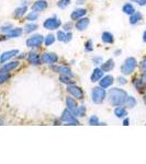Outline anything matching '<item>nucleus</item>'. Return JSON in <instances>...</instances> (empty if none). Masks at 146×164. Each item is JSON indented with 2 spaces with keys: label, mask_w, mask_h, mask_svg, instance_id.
<instances>
[{
  "label": "nucleus",
  "mask_w": 146,
  "mask_h": 164,
  "mask_svg": "<svg viewBox=\"0 0 146 164\" xmlns=\"http://www.w3.org/2000/svg\"><path fill=\"white\" fill-rule=\"evenodd\" d=\"M35 30H37V24H34V23L26 24V28H24V32L26 33H32Z\"/></svg>",
  "instance_id": "nucleus-28"
},
{
  "label": "nucleus",
  "mask_w": 146,
  "mask_h": 164,
  "mask_svg": "<svg viewBox=\"0 0 146 164\" xmlns=\"http://www.w3.org/2000/svg\"><path fill=\"white\" fill-rule=\"evenodd\" d=\"M92 63H93V65L95 66L102 64V57H100V56H96V57H93L92 58Z\"/></svg>",
  "instance_id": "nucleus-39"
},
{
  "label": "nucleus",
  "mask_w": 146,
  "mask_h": 164,
  "mask_svg": "<svg viewBox=\"0 0 146 164\" xmlns=\"http://www.w3.org/2000/svg\"><path fill=\"white\" fill-rule=\"evenodd\" d=\"M59 81H60V82H63V83L67 84V86H69V84H74V81L72 80V78H70V77L63 76V74H60V76H59Z\"/></svg>",
  "instance_id": "nucleus-29"
},
{
  "label": "nucleus",
  "mask_w": 146,
  "mask_h": 164,
  "mask_svg": "<svg viewBox=\"0 0 146 164\" xmlns=\"http://www.w3.org/2000/svg\"><path fill=\"white\" fill-rule=\"evenodd\" d=\"M114 66L115 65H114L113 59H108L107 61H104V63L101 64V69L103 70V72H109L113 69Z\"/></svg>",
  "instance_id": "nucleus-19"
},
{
  "label": "nucleus",
  "mask_w": 146,
  "mask_h": 164,
  "mask_svg": "<svg viewBox=\"0 0 146 164\" xmlns=\"http://www.w3.org/2000/svg\"><path fill=\"white\" fill-rule=\"evenodd\" d=\"M142 80H143V82L146 84V70L143 72V74H142Z\"/></svg>",
  "instance_id": "nucleus-45"
},
{
  "label": "nucleus",
  "mask_w": 146,
  "mask_h": 164,
  "mask_svg": "<svg viewBox=\"0 0 146 164\" xmlns=\"http://www.w3.org/2000/svg\"><path fill=\"white\" fill-rule=\"evenodd\" d=\"M66 106H67V109H69V111L76 116L77 109H78V107H77V103L74 99H72L70 96L66 97Z\"/></svg>",
  "instance_id": "nucleus-15"
},
{
  "label": "nucleus",
  "mask_w": 146,
  "mask_h": 164,
  "mask_svg": "<svg viewBox=\"0 0 146 164\" xmlns=\"http://www.w3.org/2000/svg\"><path fill=\"white\" fill-rule=\"evenodd\" d=\"M57 39L59 42H65L66 39V34L63 31H58L57 32Z\"/></svg>",
  "instance_id": "nucleus-37"
},
{
  "label": "nucleus",
  "mask_w": 146,
  "mask_h": 164,
  "mask_svg": "<svg viewBox=\"0 0 146 164\" xmlns=\"http://www.w3.org/2000/svg\"><path fill=\"white\" fill-rule=\"evenodd\" d=\"M141 20H142V14L139 13V12L135 11L134 13L130 16V24H132V25L137 24L139 21H141Z\"/></svg>",
  "instance_id": "nucleus-24"
},
{
  "label": "nucleus",
  "mask_w": 146,
  "mask_h": 164,
  "mask_svg": "<svg viewBox=\"0 0 146 164\" xmlns=\"http://www.w3.org/2000/svg\"><path fill=\"white\" fill-rule=\"evenodd\" d=\"M23 33V30L20 28H16V29H12L10 32L7 33V38H14V37H19L22 35Z\"/></svg>",
  "instance_id": "nucleus-22"
},
{
  "label": "nucleus",
  "mask_w": 146,
  "mask_h": 164,
  "mask_svg": "<svg viewBox=\"0 0 146 164\" xmlns=\"http://www.w3.org/2000/svg\"><path fill=\"white\" fill-rule=\"evenodd\" d=\"M113 82H114V78L111 74H107V76L102 77L99 81L100 86L103 89H107V88H109V86H111L112 84H113Z\"/></svg>",
  "instance_id": "nucleus-10"
},
{
  "label": "nucleus",
  "mask_w": 146,
  "mask_h": 164,
  "mask_svg": "<svg viewBox=\"0 0 146 164\" xmlns=\"http://www.w3.org/2000/svg\"><path fill=\"white\" fill-rule=\"evenodd\" d=\"M51 68L55 70L56 72H58L59 74L70 77V78H74V73H73L72 70H70L68 67H65V66H54V65H51Z\"/></svg>",
  "instance_id": "nucleus-8"
},
{
  "label": "nucleus",
  "mask_w": 146,
  "mask_h": 164,
  "mask_svg": "<svg viewBox=\"0 0 146 164\" xmlns=\"http://www.w3.org/2000/svg\"><path fill=\"white\" fill-rule=\"evenodd\" d=\"M136 66H137L136 59H135L134 57H129L124 60L123 65L121 66V72H122V74H124V76H129V74H131L134 71Z\"/></svg>",
  "instance_id": "nucleus-2"
},
{
  "label": "nucleus",
  "mask_w": 146,
  "mask_h": 164,
  "mask_svg": "<svg viewBox=\"0 0 146 164\" xmlns=\"http://www.w3.org/2000/svg\"><path fill=\"white\" fill-rule=\"evenodd\" d=\"M72 28H73V24L69 23V22H68V23H66V24H64V30H65V31H70V30H72Z\"/></svg>",
  "instance_id": "nucleus-41"
},
{
  "label": "nucleus",
  "mask_w": 146,
  "mask_h": 164,
  "mask_svg": "<svg viewBox=\"0 0 146 164\" xmlns=\"http://www.w3.org/2000/svg\"><path fill=\"white\" fill-rule=\"evenodd\" d=\"M43 42H44L43 36L41 34H35L26 39V46L29 48H37V47H41Z\"/></svg>",
  "instance_id": "nucleus-4"
},
{
  "label": "nucleus",
  "mask_w": 146,
  "mask_h": 164,
  "mask_svg": "<svg viewBox=\"0 0 146 164\" xmlns=\"http://www.w3.org/2000/svg\"><path fill=\"white\" fill-rule=\"evenodd\" d=\"M37 18H39V12H36V11L30 12V13L26 16V20L30 22H33V21H35V20H37Z\"/></svg>",
  "instance_id": "nucleus-31"
},
{
  "label": "nucleus",
  "mask_w": 146,
  "mask_h": 164,
  "mask_svg": "<svg viewBox=\"0 0 146 164\" xmlns=\"http://www.w3.org/2000/svg\"><path fill=\"white\" fill-rule=\"evenodd\" d=\"M89 125H91V126H97V125H100L101 122H100V120H99V118H98V116H96V115H92L90 118H89Z\"/></svg>",
  "instance_id": "nucleus-32"
},
{
  "label": "nucleus",
  "mask_w": 146,
  "mask_h": 164,
  "mask_svg": "<svg viewBox=\"0 0 146 164\" xmlns=\"http://www.w3.org/2000/svg\"><path fill=\"white\" fill-rule=\"evenodd\" d=\"M143 42L146 43V31H144V33H143Z\"/></svg>",
  "instance_id": "nucleus-47"
},
{
  "label": "nucleus",
  "mask_w": 146,
  "mask_h": 164,
  "mask_svg": "<svg viewBox=\"0 0 146 164\" xmlns=\"http://www.w3.org/2000/svg\"><path fill=\"white\" fill-rule=\"evenodd\" d=\"M67 91H68V93H70V94H72L74 97H76V99H78V100L83 99L82 90H81L80 88H78V86H74V84H69V86H67Z\"/></svg>",
  "instance_id": "nucleus-7"
},
{
  "label": "nucleus",
  "mask_w": 146,
  "mask_h": 164,
  "mask_svg": "<svg viewBox=\"0 0 146 164\" xmlns=\"http://www.w3.org/2000/svg\"><path fill=\"white\" fill-rule=\"evenodd\" d=\"M18 66H19L18 61H11V63H8V64H2V66L0 67V73H8L11 70L16 69Z\"/></svg>",
  "instance_id": "nucleus-11"
},
{
  "label": "nucleus",
  "mask_w": 146,
  "mask_h": 164,
  "mask_svg": "<svg viewBox=\"0 0 146 164\" xmlns=\"http://www.w3.org/2000/svg\"><path fill=\"white\" fill-rule=\"evenodd\" d=\"M72 37H73V34L72 33H67L66 34V39H65V42H69V41H72Z\"/></svg>",
  "instance_id": "nucleus-43"
},
{
  "label": "nucleus",
  "mask_w": 146,
  "mask_h": 164,
  "mask_svg": "<svg viewBox=\"0 0 146 164\" xmlns=\"http://www.w3.org/2000/svg\"><path fill=\"white\" fill-rule=\"evenodd\" d=\"M60 24H62V21H60L59 19H57L56 16H53V18L46 19L44 21V23H43V26H44L46 30L54 31V30H57L60 26Z\"/></svg>",
  "instance_id": "nucleus-6"
},
{
  "label": "nucleus",
  "mask_w": 146,
  "mask_h": 164,
  "mask_svg": "<svg viewBox=\"0 0 146 164\" xmlns=\"http://www.w3.org/2000/svg\"><path fill=\"white\" fill-rule=\"evenodd\" d=\"M118 82H119V84H121V86H122V84L126 83V79H125L124 77H119V78H118Z\"/></svg>",
  "instance_id": "nucleus-40"
},
{
  "label": "nucleus",
  "mask_w": 146,
  "mask_h": 164,
  "mask_svg": "<svg viewBox=\"0 0 146 164\" xmlns=\"http://www.w3.org/2000/svg\"><path fill=\"white\" fill-rule=\"evenodd\" d=\"M47 8V2L45 0H37L35 1L34 5L32 6V10L36 12H41L43 10H45Z\"/></svg>",
  "instance_id": "nucleus-16"
},
{
  "label": "nucleus",
  "mask_w": 146,
  "mask_h": 164,
  "mask_svg": "<svg viewBox=\"0 0 146 164\" xmlns=\"http://www.w3.org/2000/svg\"><path fill=\"white\" fill-rule=\"evenodd\" d=\"M60 120L64 122H66L67 125H78L79 122L78 120L75 118V115L69 111V109H65V111L63 112L62 116H60Z\"/></svg>",
  "instance_id": "nucleus-5"
},
{
  "label": "nucleus",
  "mask_w": 146,
  "mask_h": 164,
  "mask_svg": "<svg viewBox=\"0 0 146 164\" xmlns=\"http://www.w3.org/2000/svg\"><path fill=\"white\" fill-rule=\"evenodd\" d=\"M57 60H58L57 55L54 53H46L41 56V61L45 64H55L57 63Z\"/></svg>",
  "instance_id": "nucleus-9"
},
{
  "label": "nucleus",
  "mask_w": 146,
  "mask_h": 164,
  "mask_svg": "<svg viewBox=\"0 0 146 164\" xmlns=\"http://www.w3.org/2000/svg\"><path fill=\"white\" fill-rule=\"evenodd\" d=\"M128 99V93L124 90L119 88H112L109 91V100L113 106H121L125 104V101Z\"/></svg>",
  "instance_id": "nucleus-1"
},
{
  "label": "nucleus",
  "mask_w": 146,
  "mask_h": 164,
  "mask_svg": "<svg viewBox=\"0 0 146 164\" xmlns=\"http://www.w3.org/2000/svg\"><path fill=\"white\" fill-rule=\"evenodd\" d=\"M85 115H86V107L83 106V105H81V106H79L78 109H77L76 116H79V117H85Z\"/></svg>",
  "instance_id": "nucleus-34"
},
{
  "label": "nucleus",
  "mask_w": 146,
  "mask_h": 164,
  "mask_svg": "<svg viewBox=\"0 0 146 164\" xmlns=\"http://www.w3.org/2000/svg\"><path fill=\"white\" fill-rule=\"evenodd\" d=\"M28 60H29V63L33 66H39L40 64L42 63L41 57H40L39 54H37L36 51H30V54H29V56H28Z\"/></svg>",
  "instance_id": "nucleus-13"
},
{
  "label": "nucleus",
  "mask_w": 146,
  "mask_h": 164,
  "mask_svg": "<svg viewBox=\"0 0 146 164\" xmlns=\"http://www.w3.org/2000/svg\"><path fill=\"white\" fill-rule=\"evenodd\" d=\"M133 86H135V89H136L139 92H143V91L145 90V83L143 82L142 79H134V80H133Z\"/></svg>",
  "instance_id": "nucleus-23"
},
{
  "label": "nucleus",
  "mask_w": 146,
  "mask_h": 164,
  "mask_svg": "<svg viewBox=\"0 0 146 164\" xmlns=\"http://www.w3.org/2000/svg\"><path fill=\"white\" fill-rule=\"evenodd\" d=\"M26 10H28V7L26 6H22V7H19L16 9V11H14V16H16V18H21V16H23L24 14H26Z\"/></svg>",
  "instance_id": "nucleus-26"
},
{
  "label": "nucleus",
  "mask_w": 146,
  "mask_h": 164,
  "mask_svg": "<svg viewBox=\"0 0 146 164\" xmlns=\"http://www.w3.org/2000/svg\"><path fill=\"white\" fill-rule=\"evenodd\" d=\"M8 79H9V74L8 73H0V84L7 82Z\"/></svg>",
  "instance_id": "nucleus-38"
},
{
  "label": "nucleus",
  "mask_w": 146,
  "mask_h": 164,
  "mask_svg": "<svg viewBox=\"0 0 146 164\" xmlns=\"http://www.w3.org/2000/svg\"><path fill=\"white\" fill-rule=\"evenodd\" d=\"M122 11L124 12L125 14L131 16V14H133L135 12V8L133 7V5H131V3H125L122 8Z\"/></svg>",
  "instance_id": "nucleus-25"
},
{
  "label": "nucleus",
  "mask_w": 146,
  "mask_h": 164,
  "mask_svg": "<svg viewBox=\"0 0 146 164\" xmlns=\"http://www.w3.org/2000/svg\"><path fill=\"white\" fill-rule=\"evenodd\" d=\"M55 42V36H54L53 34H49L46 37L44 38V43L46 46H51L53 43Z\"/></svg>",
  "instance_id": "nucleus-30"
},
{
  "label": "nucleus",
  "mask_w": 146,
  "mask_h": 164,
  "mask_svg": "<svg viewBox=\"0 0 146 164\" xmlns=\"http://www.w3.org/2000/svg\"><path fill=\"white\" fill-rule=\"evenodd\" d=\"M141 68L143 70H146V59H144L143 61L141 63Z\"/></svg>",
  "instance_id": "nucleus-44"
},
{
  "label": "nucleus",
  "mask_w": 146,
  "mask_h": 164,
  "mask_svg": "<svg viewBox=\"0 0 146 164\" xmlns=\"http://www.w3.org/2000/svg\"><path fill=\"white\" fill-rule=\"evenodd\" d=\"M129 124H130V120H129V118H125V119L123 120V125H124V126H129Z\"/></svg>",
  "instance_id": "nucleus-46"
},
{
  "label": "nucleus",
  "mask_w": 146,
  "mask_h": 164,
  "mask_svg": "<svg viewBox=\"0 0 146 164\" xmlns=\"http://www.w3.org/2000/svg\"><path fill=\"white\" fill-rule=\"evenodd\" d=\"M125 105H126V107H129V109H133V107L136 105V100H135V97L128 96V99L125 101Z\"/></svg>",
  "instance_id": "nucleus-27"
},
{
  "label": "nucleus",
  "mask_w": 146,
  "mask_h": 164,
  "mask_svg": "<svg viewBox=\"0 0 146 164\" xmlns=\"http://www.w3.org/2000/svg\"><path fill=\"white\" fill-rule=\"evenodd\" d=\"M85 2V0H77V5H82Z\"/></svg>",
  "instance_id": "nucleus-48"
},
{
  "label": "nucleus",
  "mask_w": 146,
  "mask_h": 164,
  "mask_svg": "<svg viewBox=\"0 0 146 164\" xmlns=\"http://www.w3.org/2000/svg\"><path fill=\"white\" fill-rule=\"evenodd\" d=\"M103 77V70L101 68H96L95 70L92 71V74H91L90 79H91V82H97L99 81L100 79Z\"/></svg>",
  "instance_id": "nucleus-18"
},
{
  "label": "nucleus",
  "mask_w": 146,
  "mask_h": 164,
  "mask_svg": "<svg viewBox=\"0 0 146 164\" xmlns=\"http://www.w3.org/2000/svg\"><path fill=\"white\" fill-rule=\"evenodd\" d=\"M85 51H93V47H92V41H87L86 42V44H85Z\"/></svg>",
  "instance_id": "nucleus-36"
},
{
  "label": "nucleus",
  "mask_w": 146,
  "mask_h": 164,
  "mask_svg": "<svg viewBox=\"0 0 146 164\" xmlns=\"http://www.w3.org/2000/svg\"><path fill=\"white\" fill-rule=\"evenodd\" d=\"M134 2H136L139 6H146V0H132Z\"/></svg>",
  "instance_id": "nucleus-42"
},
{
  "label": "nucleus",
  "mask_w": 146,
  "mask_h": 164,
  "mask_svg": "<svg viewBox=\"0 0 146 164\" xmlns=\"http://www.w3.org/2000/svg\"><path fill=\"white\" fill-rule=\"evenodd\" d=\"M69 5H70V0H59L57 2L58 8H60V9H65Z\"/></svg>",
  "instance_id": "nucleus-33"
},
{
  "label": "nucleus",
  "mask_w": 146,
  "mask_h": 164,
  "mask_svg": "<svg viewBox=\"0 0 146 164\" xmlns=\"http://www.w3.org/2000/svg\"><path fill=\"white\" fill-rule=\"evenodd\" d=\"M86 13H87L86 9H76L73 11L70 18H72V20H74V21H77V20H79V19L83 18V16H86Z\"/></svg>",
  "instance_id": "nucleus-17"
},
{
  "label": "nucleus",
  "mask_w": 146,
  "mask_h": 164,
  "mask_svg": "<svg viewBox=\"0 0 146 164\" xmlns=\"http://www.w3.org/2000/svg\"><path fill=\"white\" fill-rule=\"evenodd\" d=\"M101 39H102V42H103L104 44H113V42H114L113 35H112L110 32H103L102 33Z\"/></svg>",
  "instance_id": "nucleus-20"
},
{
  "label": "nucleus",
  "mask_w": 146,
  "mask_h": 164,
  "mask_svg": "<svg viewBox=\"0 0 146 164\" xmlns=\"http://www.w3.org/2000/svg\"><path fill=\"white\" fill-rule=\"evenodd\" d=\"M12 29H13V28H12V24H6V25H3V26H1V28H0V32L8 33V32H10Z\"/></svg>",
  "instance_id": "nucleus-35"
},
{
  "label": "nucleus",
  "mask_w": 146,
  "mask_h": 164,
  "mask_svg": "<svg viewBox=\"0 0 146 164\" xmlns=\"http://www.w3.org/2000/svg\"><path fill=\"white\" fill-rule=\"evenodd\" d=\"M19 54V51L18 49H12V51H5V53L1 55V57H0V63L1 64H5L6 61H8L9 59H11L12 57H14V56H16Z\"/></svg>",
  "instance_id": "nucleus-12"
},
{
  "label": "nucleus",
  "mask_w": 146,
  "mask_h": 164,
  "mask_svg": "<svg viewBox=\"0 0 146 164\" xmlns=\"http://www.w3.org/2000/svg\"><path fill=\"white\" fill-rule=\"evenodd\" d=\"M89 23H90V20L88 18H81L79 20H77L76 22V29L78 31H85L88 28Z\"/></svg>",
  "instance_id": "nucleus-14"
},
{
  "label": "nucleus",
  "mask_w": 146,
  "mask_h": 164,
  "mask_svg": "<svg viewBox=\"0 0 146 164\" xmlns=\"http://www.w3.org/2000/svg\"><path fill=\"white\" fill-rule=\"evenodd\" d=\"M106 95L107 92L101 86H97V88L92 89V92H91V96H92V102L95 104H101L102 102L106 99Z\"/></svg>",
  "instance_id": "nucleus-3"
},
{
  "label": "nucleus",
  "mask_w": 146,
  "mask_h": 164,
  "mask_svg": "<svg viewBox=\"0 0 146 164\" xmlns=\"http://www.w3.org/2000/svg\"><path fill=\"white\" fill-rule=\"evenodd\" d=\"M114 115L118 118H124L128 116V111L125 109V107H123L121 105V106L115 107V109H114Z\"/></svg>",
  "instance_id": "nucleus-21"
},
{
  "label": "nucleus",
  "mask_w": 146,
  "mask_h": 164,
  "mask_svg": "<svg viewBox=\"0 0 146 164\" xmlns=\"http://www.w3.org/2000/svg\"><path fill=\"white\" fill-rule=\"evenodd\" d=\"M144 103H145V105H146V94H145V96H144Z\"/></svg>",
  "instance_id": "nucleus-50"
},
{
  "label": "nucleus",
  "mask_w": 146,
  "mask_h": 164,
  "mask_svg": "<svg viewBox=\"0 0 146 164\" xmlns=\"http://www.w3.org/2000/svg\"><path fill=\"white\" fill-rule=\"evenodd\" d=\"M119 54H121V51H115V55H116V56H119Z\"/></svg>",
  "instance_id": "nucleus-49"
}]
</instances>
